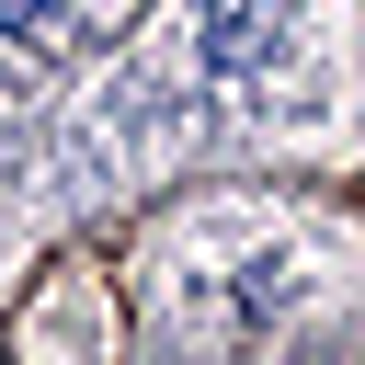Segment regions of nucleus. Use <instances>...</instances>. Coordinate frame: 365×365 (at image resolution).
<instances>
[{"instance_id": "1", "label": "nucleus", "mask_w": 365, "mask_h": 365, "mask_svg": "<svg viewBox=\"0 0 365 365\" xmlns=\"http://www.w3.org/2000/svg\"><path fill=\"white\" fill-rule=\"evenodd\" d=\"M0 23H11V34H46V23H57V0H0Z\"/></svg>"}]
</instances>
